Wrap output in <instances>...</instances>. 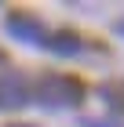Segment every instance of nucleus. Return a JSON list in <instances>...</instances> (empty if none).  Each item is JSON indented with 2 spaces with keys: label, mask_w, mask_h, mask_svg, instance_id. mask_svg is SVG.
Segmentation results:
<instances>
[{
  "label": "nucleus",
  "mask_w": 124,
  "mask_h": 127,
  "mask_svg": "<svg viewBox=\"0 0 124 127\" xmlns=\"http://www.w3.org/2000/svg\"><path fill=\"white\" fill-rule=\"evenodd\" d=\"M80 98H84V84L66 73H48L37 84V102L44 109H73L80 105Z\"/></svg>",
  "instance_id": "nucleus-1"
},
{
  "label": "nucleus",
  "mask_w": 124,
  "mask_h": 127,
  "mask_svg": "<svg viewBox=\"0 0 124 127\" xmlns=\"http://www.w3.org/2000/svg\"><path fill=\"white\" fill-rule=\"evenodd\" d=\"M7 33L15 40H22V44H37V47L48 44V29L33 15H7Z\"/></svg>",
  "instance_id": "nucleus-2"
},
{
  "label": "nucleus",
  "mask_w": 124,
  "mask_h": 127,
  "mask_svg": "<svg viewBox=\"0 0 124 127\" xmlns=\"http://www.w3.org/2000/svg\"><path fill=\"white\" fill-rule=\"evenodd\" d=\"M29 102V84L18 73H4L0 76V109H22Z\"/></svg>",
  "instance_id": "nucleus-3"
},
{
  "label": "nucleus",
  "mask_w": 124,
  "mask_h": 127,
  "mask_svg": "<svg viewBox=\"0 0 124 127\" xmlns=\"http://www.w3.org/2000/svg\"><path fill=\"white\" fill-rule=\"evenodd\" d=\"M44 47L55 51V55H77V51H80V40H77L73 33H55V36H48Z\"/></svg>",
  "instance_id": "nucleus-4"
},
{
  "label": "nucleus",
  "mask_w": 124,
  "mask_h": 127,
  "mask_svg": "<svg viewBox=\"0 0 124 127\" xmlns=\"http://www.w3.org/2000/svg\"><path fill=\"white\" fill-rule=\"evenodd\" d=\"M84 127H124V124H113V120H84Z\"/></svg>",
  "instance_id": "nucleus-5"
},
{
  "label": "nucleus",
  "mask_w": 124,
  "mask_h": 127,
  "mask_svg": "<svg viewBox=\"0 0 124 127\" xmlns=\"http://www.w3.org/2000/svg\"><path fill=\"white\" fill-rule=\"evenodd\" d=\"M117 36H124V18H121V22H117Z\"/></svg>",
  "instance_id": "nucleus-6"
},
{
  "label": "nucleus",
  "mask_w": 124,
  "mask_h": 127,
  "mask_svg": "<svg viewBox=\"0 0 124 127\" xmlns=\"http://www.w3.org/2000/svg\"><path fill=\"white\" fill-rule=\"evenodd\" d=\"M15 127H29V124H15Z\"/></svg>",
  "instance_id": "nucleus-7"
}]
</instances>
